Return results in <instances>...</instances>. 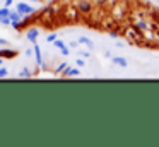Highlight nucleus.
<instances>
[{
  "mask_svg": "<svg viewBox=\"0 0 159 147\" xmlns=\"http://www.w3.org/2000/svg\"><path fill=\"white\" fill-rule=\"evenodd\" d=\"M17 10H19L21 14H26V16H28V14H33V12H34V9H33L29 3H17Z\"/></svg>",
  "mask_w": 159,
  "mask_h": 147,
  "instance_id": "f257e3e1",
  "label": "nucleus"
},
{
  "mask_svg": "<svg viewBox=\"0 0 159 147\" xmlns=\"http://www.w3.org/2000/svg\"><path fill=\"white\" fill-rule=\"evenodd\" d=\"M53 44H55L57 48H60V50H62V55H65V57L70 53V51H69V48L65 46V43H63L62 39H55V41H53Z\"/></svg>",
  "mask_w": 159,
  "mask_h": 147,
  "instance_id": "f03ea898",
  "label": "nucleus"
},
{
  "mask_svg": "<svg viewBox=\"0 0 159 147\" xmlns=\"http://www.w3.org/2000/svg\"><path fill=\"white\" fill-rule=\"evenodd\" d=\"M113 63H115V65H118V67H127L128 62L125 60L123 57H113Z\"/></svg>",
  "mask_w": 159,
  "mask_h": 147,
  "instance_id": "7ed1b4c3",
  "label": "nucleus"
},
{
  "mask_svg": "<svg viewBox=\"0 0 159 147\" xmlns=\"http://www.w3.org/2000/svg\"><path fill=\"white\" fill-rule=\"evenodd\" d=\"M62 72H63V75H79L80 74L79 68H72V67H65Z\"/></svg>",
  "mask_w": 159,
  "mask_h": 147,
  "instance_id": "20e7f679",
  "label": "nucleus"
},
{
  "mask_svg": "<svg viewBox=\"0 0 159 147\" xmlns=\"http://www.w3.org/2000/svg\"><path fill=\"white\" fill-rule=\"evenodd\" d=\"M38 34H39L38 29H29V31H28V39L33 41V43H36V38H38Z\"/></svg>",
  "mask_w": 159,
  "mask_h": 147,
  "instance_id": "39448f33",
  "label": "nucleus"
},
{
  "mask_svg": "<svg viewBox=\"0 0 159 147\" xmlns=\"http://www.w3.org/2000/svg\"><path fill=\"white\" fill-rule=\"evenodd\" d=\"M79 10H80V12H84V14L91 12V3H87V2H80V3H79Z\"/></svg>",
  "mask_w": 159,
  "mask_h": 147,
  "instance_id": "423d86ee",
  "label": "nucleus"
},
{
  "mask_svg": "<svg viewBox=\"0 0 159 147\" xmlns=\"http://www.w3.org/2000/svg\"><path fill=\"white\" fill-rule=\"evenodd\" d=\"M34 55H36V62L39 65H43V60H41V51H39V46L34 43Z\"/></svg>",
  "mask_w": 159,
  "mask_h": 147,
  "instance_id": "0eeeda50",
  "label": "nucleus"
},
{
  "mask_svg": "<svg viewBox=\"0 0 159 147\" xmlns=\"http://www.w3.org/2000/svg\"><path fill=\"white\" fill-rule=\"evenodd\" d=\"M9 17H11L12 22H17V21H21L22 14H21V12H11V14H9Z\"/></svg>",
  "mask_w": 159,
  "mask_h": 147,
  "instance_id": "6e6552de",
  "label": "nucleus"
},
{
  "mask_svg": "<svg viewBox=\"0 0 159 147\" xmlns=\"http://www.w3.org/2000/svg\"><path fill=\"white\" fill-rule=\"evenodd\" d=\"M79 43H82V44H86V46H89V48H94V43L89 39V38H79Z\"/></svg>",
  "mask_w": 159,
  "mask_h": 147,
  "instance_id": "1a4fd4ad",
  "label": "nucleus"
},
{
  "mask_svg": "<svg viewBox=\"0 0 159 147\" xmlns=\"http://www.w3.org/2000/svg\"><path fill=\"white\" fill-rule=\"evenodd\" d=\"M16 51L14 50H7V51H0V57H16Z\"/></svg>",
  "mask_w": 159,
  "mask_h": 147,
  "instance_id": "9d476101",
  "label": "nucleus"
},
{
  "mask_svg": "<svg viewBox=\"0 0 159 147\" xmlns=\"http://www.w3.org/2000/svg\"><path fill=\"white\" fill-rule=\"evenodd\" d=\"M9 14H11V10H9L7 7H2V9H0V17H9Z\"/></svg>",
  "mask_w": 159,
  "mask_h": 147,
  "instance_id": "9b49d317",
  "label": "nucleus"
},
{
  "mask_svg": "<svg viewBox=\"0 0 159 147\" xmlns=\"http://www.w3.org/2000/svg\"><path fill=\"white\" fill-rule=\"evenodd\" d=\"M135 26H137L139 29H142V31H144V29H147V24H145V22H142V21H140V22H137Z\"/></svg>",
  "mask_w": 159,
  "mask_h": 147,
  "instance_id": "f8f14e48",
  "label": "nucleus"
},
{
  "mask_svg": "<svg viewBox=\"0 0 159 147\" xmlns=\"http://www.w3.org/2000/svg\"><path fill=\"white\" fill-rule=\"evenodd\" d=\"M0 22L2 24H11L12 21H11V17H0Z\"/></svg>",
  "mask_w": 159,
  "mask_h": 147,
  "instance_id": "ddd939ff",
  "label": "nucleus"
},
{
  "mask_svg": "<svg viewBox=\"0 0 159 147\" xmlns=\"http://www.w3.org/2000/svg\"><path fill=\"white\" fill-rule=\"evenodd\" d=\"M9 72H7V68H0V77H5Z\"/></svg>",
  "mask_w": 159,
  "mask_h": 147,
  "instance_id": "4468645a",
  "label": "nucleus"
},
{
  "mask_svg": "<svg viewBox=\"0 0 159 147\" xmlns=\"http://www.w3.org/2000/svg\"><path fill=\"white\" fill-rule=\"evenodd\" d=\"M19 75H21V77H28V75H29V70H28V68H24V70H22Z\"/></svg>",
  "mask_w": 159,
  "mask_h": 147,
  "instance_id": "2eb2a0df",
  "label": "nucleus"
},
{
  "mask_svg": "<svg viewBox=\"0 0 159 147\" xmlns=\"http://www.w3.org/2000/svg\"><path fill=\"white\" fill-rule=\"evenodd\" d=\"M65 67H67V63H60L58 67H57V72H62V70H63V68H65Z\"/></svg>",
  "mask_w": 159,
  "mask_h": 147,
  "instance_id": "dca6fc26",
  "label": "nucleus"
},
{
  "mask_svg": "<svg viewBox=\"0 0 159 147\" xmlns=\"http://www.w3.org/2000/svg\"><path fill=\"white\" fill-rule=\"evenodd\" d=\"M55 39H57V34H50V36H48V41H50V43H53Z\"/></svg>",
  "mask_w": 159,
  "mask_h": 147,
  "instance_id": "f3484780",
  "label": "nucleus"
},
{
  "mask_svg": "<svg viewBox=\"0 0 159 147\" xmlns=\"http://www.w3.org/2000/svg\"><path fill=\"white\" fill-rule=\"evenodd\" d=\"M75 65H79V67H82V65H84V62H82V60H77V62H75Z\"/></svg>",
  "mask_w": 159,
  "mask_h": 147,
  "instance_id": "a211bd4d",
  "label": "nucleus"
},
{
  "mask_svg": "<svg viewBox=\"0 0 159 147\" xmlns=\"http://www.w3.org/2000/svg\"><path fill=\"white\" fill-rule=\"evenodd\" d=\"M0 44H5V39H0Z\"/></svg>",
  "mask_w": 159,
  "mask_h": 147,
  "instance_id": "6ab92c4d",
  "label": "nucleus"
},
{
  "mask_svg": "<svg viewBox=\"0 0 159 147\" xmlns=\"http://www.w3.org/2000/svg\"><path fill=\"white\" fill-rule=\"evenodd\" d=\"M2 63H4V60H2V57H0V65H2Z\"/></svg>",
  "mask_w": 159,
  "mask_h": 147,
  "instance_id": "aec40b11",
  "label": "nucleus"
},
{
  "mask_svg": "<svg viewBox=\"0 0 159 147\" xmlns=\"http://www.w3.org/2000/svg\"><path fill=\"white\" fill-rule=\"evenodd\" d=\"M29 2H39V0H29Z\"/></svg>",
  "mask_w": 159,
  "mask_h": 147,
  "instance_id": "412c9836",
  "label": "nucleus"
},
{
  "mask_svg": "<svg viewBox=\"0 0 159 147\" xmlns=\"http://www.w3.org/2000/svg\"><path fill=\"white\" fill-rule=\"evenodd\" d=\"M157 36H159V31H157Z\"/></svg>",
  "mask_w": 159,
  "mask_h": 147,
  "instance_id": "4be33fe9",
  "label": "nucleus"
}]
</instances>
